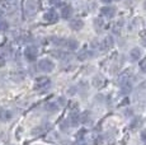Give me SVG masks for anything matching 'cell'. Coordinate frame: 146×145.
Segmentation results:
<instances>
[{
    "label": "cell",
    "instance_id": "obj_1",
    "mask_svg": "<svg viewBox=\"0 0 146 145\" xmlns=\"http://www.w3.org/2000/svg\"><path fill=\"white\" fill-rule=\"evenodd\" d=\"M51 85V80L47 76H40L36 79L35 82V89L36 90H44V89H48Z\"/></svg>",
    "mask_w": 146,
    "mask_h": 145
},
{
    "label": "cell",
    "instance_id": "obj_2",
    "mask_svg": "<svg viewBox=\"0 0 146 145\" xmlns=\"http://www.w3.org/2000/svg\"><path fill=\"white\" fill-rule=\"evenodd\" d=\"M55 68V64L50 59H42L38 61V69L43 72H51Z\"/></svg>",
    "mask_w": 146,
    "mask_h": 145
},
{
    "label": "cell",
    "instance_id": "obj_3",
    "mask_svg": "<svg viewBox=\"0 0 146 145\" xmlns=\"http://www.w3.org/2000/svg\"><path fill=\"white\" fill-rule=\"evenodd\" d=\"M38 56V49L36 46H27L24 49V57L28 61H35Z\"/></svg>",
    "mask_w": 146,
    "mask_h": 145
},
{
    "label": "cell",
    "instance_id": "obj_4",
    "mask_svg": "<svg viewBox=\"0 0 146 145\" xmlns=\"http://www.w3.org/2000/svg\"><path fill=\"white\" fill-rule=\"evenodd\" d=\"M36 10H37V1L36 0H26V3H24V12H26V14L29 17Z\"/></svg>",
    "mask_w": 146,
    "mask_h": 145
},
{
    "label": "cell",
    "instance_id": "obj_5",
    "mask_svg": "<svg viewBox=\"0 0 146 145\" xmlns=\"http://www.w3.org/2000/svg\"><path fill=\"white\" fill-rule=\"evenodd\" d=\"M43 19L47 22V23H55V22L58 19V15H57V13H56L55 10L51 9V10H47V12L44 13Z\"/></svg>",
    "mask_w": 146,
    "mask_h": 145
},
{
    "label": "cell",
    "instance_id": "obj_6",
    "mask_svg": "<svg viewBox=\"0 0 146 145\" xmlns=\"http://www.w3.org/2000/svg\"><path fill=\"white\" fill-rule=\"evenodd\" d=\"M13 118V112L7 108H0V121L8 122Z\"/></svg>",
    "mask_w": 146,
    "mask_h": 145
},
{
    "label": "cell",
    "instance_id": "obj_7",
    "mask_svg": "<svg viewBox=\"0 0 146 145\" xmlns=\"http://www.w3.org/2000/svg\"><path fill=\"white\" fill-rule=\"evenodd\" d=\"M100 13H102V15L108 17V18H112V17L116 14V9H114L113 7H111V5H106V7L102 8Z\"/></svg>",
    "mask_w": 146,
    "mask_h": 145
},
{
    "label": "cell",
    "instance_id": "obj_8",
    "mask_svg": "<svg viewBox=\"0 0 146 145\" xmlns=\"http://www.w3.org/2000/svg\"><path fill=\"white\" fill-rule=\"evenodd\" d=\"M83 26H84V22L81 19H72V21H70V28L74 31L81 29Z\"/></svg>",
    "mask_w": 146,
    "mask_h": 145
},
{
    "label": "cell",
    "instance_id": "obj_9",
    "mask_svg": "<svg viewBox=\"0 0 146 145\" xmlns=\"http://www.w3.org/2000/svg\"><path fill=\"white\" fill-rule=\"evenodd\" d=\"M3 9H5V10H12L15 8V5H17V0H4L3 1Z\"/></svg>",
    "mask_w": 146,
    "mask_h": 145
},
{
    "label": "cell",
    "instance_id": "obj_10",
    "mask_svg": "<svg viewBox=\"0 0 146 145\" xmlns=\"http://www.w3.org/2000/svg\"><path fill=\"white\" fill-rule=\"evenodd\" d=\"M61 15H62L65 19L70 18V17L72 15V8L70 7V5H65V7H62L61 8Z\"/></svg>",
    "mask_w": 146,
    "mask_h": 145
},
{
    "label": "cell",
    "instance_id": "obj_11",
    "mask_svg": "<svg viewBox=\"0 0 146 145\" xmlns=\"http://www.w3.org/2000/svg\"><path fill=\"white\" fill-rule=\"evenodd\" d=\"M141 55H142V51H141V49H139V47H135L132 51L130 52V56L132 60H139V59L141 57Z\"/></svg>",
    "mask_w": 146,
    "mask_h": 145
},
{
    "label": "cell",
    "instance_id": "obj_12",
    "mask_svg": "<svg viewBox=\"0 0 146 145\" xmlns=\"http://www.w3.org/2000/svg\"><path fill=\"white\" fill-rule=\"evenodd\" d=\"M44 110L48 111V112H55V111L58 110V104H57V103H52V102L46 103V106H44Z\"/></svg>",
    "mask_w": 146,
    "mask_h": 145
},
{
    "label": "cell",
    "instance_id": "obj_13",
    "mask_svg": "<svg viewBox=\"0 0 146 145\" xmlns=\"http://www.w3.org/2000/svg\"><path fill=\"white\" fill-rule=\"evenodd\" d=\"M65 45L69 47V49L75 50V49H78V46H79V42H78V41H75V40H66Z\"/></svg>",
    "mask_w": 146,
    "mask_h": 145
},
{
    "label": "cell",
    "instance_id": "obj_14",
    "mask_svg": "<svg viewBox=\"0 0 146 145\" xmlns=\"http://www.w3.org/2000/svg\"><path fill=\"white\" fill-rule=\"evenodd\" d=\"M9 29V23H8L7 21H4V19H0V32H5V31Z\"/></svg>",
    "mask_w": 146,
    "mask_h": 145
},
{
    "label": "cell",
    "instance_id": "obj_15",
    "mask_svg": "<svg viewBox=\"0 0 146 145\" xmlns=\"http://www.w3.org/2000/svg\"><path fill=\"white\" fill-rule=\"evenodd\" d=\"M70 122H71L72 126H76V125L80 122V117H79V115H71V117H70Z\"/></svg>",
    "mask_w": 146,
    "mask_h": 145
},
{
    "label": "cell",
    "instance_id": "obj_16",
    "mask_svg": "<svg viewBox=\"0 0 146 145\" xmlns=\"http://www.w3.org/2000/svg\"><path fill=\"white\" fill-rule=\"evenodd\" d=\"M141 140H142V143L144 144H146V130H144V131H141Z\"/></svg>",
    "mask_w": 146,
    "mask_h": 145
},
{
    "label": "cell",
    "instance_id": "obj_17",
    "mask_svg": "<svg viewBox=\"0 0 146 145\" xmlns=\"http://www.w3.org/2000/svg\"><path fill=\"white\" fill-rule=\"evenodd\" d=\"M4 65H5V56L3 54H0V68Z\"/></svg>",
    "mask_w": 146,
    "mask_h": 145
},
{
    "label": "cell",
    "instance_id": "obj_18",
    "mask_svg": "<svg viewBox=\"0 0 146 145\" xmlns=\"http://www.w3.org/2000/svg\"><path fill=\"white\" fill-rule=\"evenodd\" d=\"M50 1V4L51 5H57V4H60L61 3V0H48Z\"/></svg>",
    "mask_w": 146,
    "mask_h": 145
},
{
    "label": "cell",
    "instance_id": "obj_19",
    "mask_svg": "<svg viewBox=\"0 0 146 145\" xmlns=\"http://www.w3.org/2000/svg\"><path fill=\"white\" fill-rule=\"evenodd\" d=\"M3 15H4V10H3V9H0V19L3 18Z\"/></svg>",
    "mask_w": 146,
    "mask_h": 145
},
{
    "label": "cell",
    "instance_id": "obj_20",
    "mask_svg": "<svg viewBox=\"0 0 146 145\" xmlns=\"http://www.w3.org/2000/svg\"><path fill=\"white\" fill-rule=\"evenodd\" d=\"M102 1H103V3H104V4H109V3H111V1H112V0H102Z\"/></svg>",
    "mask_w": 146,
    "mask_h": 145
},
{
    "label": "cell",
    "instance_id": "obj_21",
    "mask_svg": "<svg viewBox=\"0 0 146 145\" xmlns=\"http://www.w3.org/2000/svg\"><path fill=\"white\" fill-rule=\"evenodd\" d=\"M142 65H144V66H142V70H145V71H146V63H144Z\"/></svg>",
    "mask_w": 146,
    "mask_h": 145
}]
</instances>
